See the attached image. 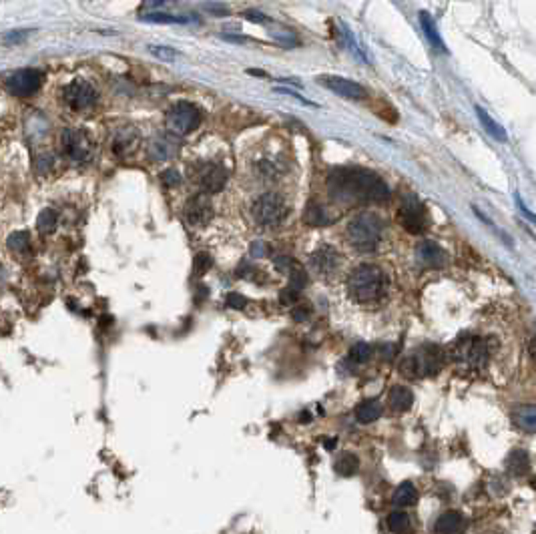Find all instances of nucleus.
I'll use <instances>...</instances> for the list:
<instances>
[{"mask_svg":"<svg viewBox=\"0 0 536 534\" xmlns=\"http://www.w3.org/2000/svg\"><path fill=\"white\" fill-rule=\"evenodd\" d=\"M327 187L334 199L344 203L386 201L390 197L380 175L368 169H338L327 177Z\"/></svg>","mask_w":536,"mask_h":534,"instance_id":"1","label":"nucleus"},{"mask_svg":"<svg viewBox=\"0 0 536 534\" xmlns=\"http://www.w3.org/2000/svg\"><path fill=\"white\" fill-rule=\"evenodd\" d=\"M347 291L358 304H374L386 293V275L372 264L354 267L347 277Z\"/></svg>","mask_w":536,"mask_h":534,"instance_id":"2","label":"nucleus"},{"mask_svg":"<svg viewBox=\"0 0 536 534\" xmlns=\"http://www.w3.org/2000/svg\"><path fill=\"white\" fill-rule=\"evenodd\" d=\"M345 237L352 248L360 251H372L378 248L382 239V221L372 213H360L347 223Z\"/></svg>","mask_w":536,"mask_h":534,"instance_id":"3","label":"nucleus"},{"mask_svg":"<svg viewBox=\"0 0 536 534\" xmlns=\"http://www.w3.org/2000/svg\"><path fill=\"white\" fill-rule=\"evenodd\" d=\"M251 215L255 219V223L263 229L279 227L286 217H288V203L279 193H263L259 195L253 205H251Z\"/></svg>","mask_w":536,"mask_h":534,"instance_id":"4","label":"nucleus"},{"mask_svg":"<svg viewBox=\"0 0 536 534\" xmlns=\"http://www.w3.org/2000/svg\"><path fill=\"white\" fill-rule=\"evenodd\" d=\"M442 350L438 345H422L418 350H414L406 362L402 363V374L410 378H426V376H434L442 365Z\"/></svg>","mask_w":536,"mask_h":534,"instance_id":"5","label":"nucleus"},{"mask_svg":"<svg viewBox=\"0 0 536 534\" xmlns=\"http://www.w3.org/2000/svg\"><path fill=\"white\" fill-rule=\"evenodd\" d=\"M203 121V111L189 101H177L165 114V127L177 137H187L199 129Z\"/></svg>","mask_w":536,"mask_h":534,"instance_id":"6","label":"nucleus"},{"mask_svg":"<svg viewBox=\"0 0 536 534\" xmlns=\"http://www.w3.org/2000/svg\"><path fill=\"white\" fill-rule=\"evenodd\" d=\"M60 151L71 163L85 165L93 159L95 145H93V139L89 137L85 129L67 127V129L60 131Z\"/></svg>","mask_w":536,"mask_h":534,"instance_id":"7","label":"nucleus"},{"mask_svg":"<svg viewBox=\"0 0 536 534\" xmlns=\"http://www.w3.org/2000/svg\"><path fill=\"white\" fill-rule=\"evenodd\" d=\"M96 101H98L96 89L85 78H75L69 85H64V89H62V103L73 113H85V111L93 109Z\"/></svg>","mask_w":536,"mask_h":534,"instance_id":"8","label":"nucleus"},{"mask_svg":"<svg viewBox=\"0 0 536 534\" xmlns=\"http://www.w3.org/2000/svg\"><path fill=\"white\" fill-rule=\"evenodd\" d=\"M452 358L456 362L466 363L468 368L482 370L490 358V345L486 340H480V338H466V340L454 343Z\"/></svg>","mask_w":536,"mask_h":534,"instance_id":"9","label":"nucleus"},{"mask_svg":"<svg viewBox=\"0 0 536 534\" xmlns=\"http://www.w3.org/2000/svg\"><path fill=\"white\" fill-rule=\"evenodd\" d=\"M193 175H195V183L199 185V193H205V195L221 193L225 183H227L225 167L219 165V163H211V161L197 165Z\"/></svg>","mask_w":536,"mask_h":534,"instance_id":"10","label":"nucleus"},{"mask_svg":"<svg viewBox=\"0 0 536 534\" xmlns=\"http://www.w3.org/2000/svg\"><path fill=\"white\" fill-rule=\"evenodd\" d=\"M42 78L44 76L37 69H20L6 78V89L12 96L28 98V96L39 93V89L42 87Z\"/></svg>","mask_w":536,"mask_h":534,"instance_id":"11","label":"nucleus"},{"mask_svg":"<svg viewBox=\"0 0 536 534\" xmlns=\"http://www.w3.org/2000/svg\"><path fill=\"white\" fill-rule=\"evenodd\" d=\"M400 223L408 233H424L428 229V215H426V207L422 205L420 201L414 195H406L400 205Z\"/></svg>","mask_w":536,"mask_h":534,"instance_id":"12","label":"nucleus"},{"mask_svg":"<svg viewBox=\"0 0 536 534\" xmlns=\"http://www.w3.org/2000/svg\"><path fill=\"white\" fill-rule=\"evenodd\" d=\"M183 215H185V221L191 227H205L213 217V205H211L209 195H205V193L193 195L191 199L187 201L185 209H183Z\"/></svg>","mask_w":536,"mask_h":534,"instance_id":"13","label":"nucleus"},{"mask_svg":"<svg viewBox=\"0 0 536 534\" xmlns=\"http://www.w3.org/2000/svg\"><path fill=\"white\" fill-rule=\"evenodd\" d=\"M320 85L327 87L329 91H334L336 95L344 96V98H349V101H365L368 98V91H365L362 85L349 80V78H344V76H320L318 78Z\"/></svg>","mask_w":536,"mask_h":534,"instance_id":"14","label":"nucleus"},{"mask_svg":"<svg viewBox=\"0 0 536 534\" xmlns=\"http://www.w3.org/2000/svg\"><path fill=\"white\" fill-rule=\"evenodd\" d=\"M139 141H141V135L135 129L133 125H123V127H116L113 131V137H111V151L115 153L116 157H127V155H133L139 147Z\"/></svg>","mask_w":536,"mask_h":534,"instance_id":"15","label":"nucleus"},{"mask_svg":"<svg viewBox=\"0 0 536 534\" xmlns=\"http://www.w3.org/2000/svg\"><path fill=\"white\" fill-rule=\"evenodd\" d=\"M309 264H311V269L318 275L326 277V275H331V273L338 271V267H340V253L331 246H324V248H320L318 251L311 253Z\"/></svg>","mask_w":536,"mask_h":534,"instance_id":"16","label":"nucleus"},{"mask_svg":"<svg viewBox=\"0 0 536 534\" xmlns=\"http://www.w3.org/2000/svg\"><path fill=\"white\" fill-rule=\"evenodd\" d=\"M466 531V518L460 510H446L434 522L436 534H464Z\"/></svg>","mask_w":536,"mask_h":534,"instance_id":"17","label":"nucleus"},{"mask_svg":"<svg viewBox=\"0 0 536 534\" xmlns=\"http://www.w3.org/2000/svg\"><path fill=\"white\" fill-rule=\"evenodd\" d=\"M416 257H418L420 266L424 267H440L444 266V261H446L444 249H442L438 243L430 241V239H424V241L418 243V248H416Z\"/></svg>","mask_w":536,"mask_h":534,"instance_id":"18","label":"nucleus"},{"mask_svg":"<svg viewBox=\"0 0 536 534\" xmlns=\"http://www.w3.org/2000/svg\"><path fill=\"white\" fill-rule=\"evenodd\" d=\"M388 404L394 412H406L414 404V394L408 386H392L388 392Z\"/></svg>","mask_w":536,"mask_h":534,"instance_id":"19","label":"nucleus"},{"mask_svg":"<svg viewBox=\"0 0 536 534\" xmlns=\"http://www.w3.org/2000/svg\"><path fill=\"white\" fill-rule=\"evenodd\" d=\"M506 470L512 476H526L530 470V458L526 450H512L506 458Z\"/></svg>","mask_w":536,"mask_h":534,"instance_id":"20","label":"nucleus"},{"mask_svg":"<svg viewBox=\"0 0 536 534\" xmlns=\"http://www.w3.org/2000/svg\"><path fill=\"white\" fill-rule=\"evenodd\" d=\"M512 420L520 430L524 432H536V406L526 404V406H518L512 412Z\"/></svg>","mask_w":536,"mask_h":534,"instance_id":"21","label":"nucleus"},{"mask_svg":"<svg viewBox=\"0 0 536 534\" xmlns=\"http://www.w3.org/2000/svg\"><path fill=\"white\" fill-rule=\"evenodd\" d=\"M392 502L396 504V506H414L416 502H418V490H416V486L412 484V482H402L398 488H396V492L392 496Z\"/></svg>","mask_w":536,"mask_h":534,"instance_id":"22","label":"nucleus"},{"mask_svg":"<svg viewBox=\"0 0 536 534\" xmlns=\"http://www.w3.org/2000/svg\"><path fill=\"white\" fill-rule=\"evenodd\" d=\"M382 416V404L378 400H365L356 408V420L360 424H372Z\"/></svg>","mask_w":536,"mask_h":534,"instance_id":"23","label":"nucleus"},{"mask_svg":"<svg viewBox=\"0 0 536 534\" xmlns=\"http://www.w3.org/2000/svg\"><path fill=\"white\" fill-rule=\"evenodd\" d=\"M175 145H173L171 139H165V137H161V139H155L153 143L149 145V157H151V161H167V159H171L173 155H175Z\"/></svg>","mask_w":536,"mask_h":534,"instance_id":"24","label":"nucleus"},{"mask_svg":"<svg viewBox=\"0 0 536 534\" xmlns=\"http://www.w3.org/2000/svg\"><path fill=\"white\" fill-rule=\"evenodd\" d=\"M420 24H422V28H424L426 38L430 40V44H432L436 51L446 53V46H444V42H442L440 33H438V28H436V22L432 20V17H430L428 12H420Z\"/></svg>","mask_w":536,"mask_h":534,"instance_id":"25","label":"nucleus"},{"mask_svg":"<svg viewBox=\"0 0 536 534\" xmlns=\"http://www.w3.org/2000/svg\"><path fill=\"white\" fill-rule=\"evenodd\" d=\"M6 243H8V249H10L15 255H20V257H28V255H31L33 243H31L28 231H17V233H12Z\"/></svg>","mask_w":536,"mask_h":534,"instance_id":"26","label":"nucleus"},{"mask_svg":"<svg viewBox=\"0 0 536 534\" xmlns=\"http://www.w3.org/2000/svg\"><path fill=\"white\" fill-rule=\"evenodd\" d=\"M334 468H336V472L340 476H354L358 472V468H360V458L356 456L354 452H344L342 456L336 460Z\"/></svg>","mask_w":536,"mask_h":534,"instance_id":"27","label":"nucleus"},{"mask_svg":"<svg viewBox=\"0 0 536 534\" xmlns=\"http://www.w3.org/2000/svg\"><path fill=\"white\" fill-rule=\"evenodd\" d=\"M386 524H388L390 533L394 534H406L412 528V520H410V516L406 515L404 510L390 513V515L386 516Z\"/></svg>","mask_w":536,"mask_h":534,"instance_id":"28","label":"nucleus"},{"mask_svg":"<svg viewBox=\"0 0 536 534\" xmlns=\"http://www.w3.org/2000/svg\"><path fill=\"white\" fill-rule=\"evenodd\" d=\"M476 114H478L480 125L484 127V131H486V133L490 135V137H494L496 141H506V131L502 129V125H500V123H496L490 114L486 113L484 109H480V107H476Z\"/></svg>","mask_w":536,"mask_h":534,"instance_id":"29","label":"nucleus"},{"mask_svg":"<svg viewBox=\"0 0 536 534\" xmlns=\"http://www.w3.org/2000/svg\"><path fill=\"white\" fill-rule=\"evenodd\" d=\"M58 225V213L55 209H42L37 217V229L40 235H51Z\"/></svg>","mask_w":536,"mask_h":534,"instance_id":"30","label":"nucleus"},{"mask_svg":"<svg viewBox=\"0 0 536 534\" xmlns=\"http://www.w3.org/2000/svg\"><path fill=\"white\" fill-rule=\"evenodd\" d=\"M306 221L309 225H315V227H322V225H327L331 219L327 217V213L322 207L318 205H309V209L306 211Z\"/></svg>","mask_w":536,"mask_h":534,"instance_id":"31","label":"nucleus"},{"mask_svg":"<svg viewBox=\"0 0 536 534\" xmlns=\"http://www.w3.org/2000/svg\"><path fill=\"white\" fill-rule=\"evenodd\" d=\"M211 266H213V259H211L209 253H197L195 259H193V273L197 277H201L209 271Z\"/></svg>","mask_w":536,"mask_h":534,"instance_id":"32","label":"nucleus"},{"mask_svg":"<svg viewBox=\"0 0 536 534\" xmlns=\"http://www.w3.org/2000/svg\"><path fill=\"white\" fill-rule=\"evenodd\" d=\"M372 356V350L365 345V343H356L352 350H349V360L354 363H364L370 360Z\"/></svg>","mask_w":536,"mask_h":534,"instance_id":"33","label":"nucleus"},{"mask_svg":"<svg viewBox=\"0 0 536 534\" xmlns=\"http://www.w3.org/2000/svg\"><path fill=\"white\" fill-rule=\"evenodd\" d=\"M143 20H147V22H163V24H179V22H189L191 19L173 17V15H161V12H149V15L143 17Z\"/></svg>","mask_w":536,"mask_h":534,"instance_id":"34","label":"nucleus"},{"mask_svg":"<svg viewBox=\"0 0 536 534\" xmlns=\"http://www.w3.org/2000/svg\"><path fill=\"white\" fill-rule=\"evenodd\" d=\"M159 179H161V183L165 185V187H177L179 183H181V175L177 169H165V171L159 175Z\"/></svg>","mask_w":536,"mask_h":534,"instance_id":"35","label":"nucleus"},{"mask_svg":"<svg viewBox=\"0 0 536 534\" xmlns=\"http://www.w3.org/2000/svg\"><path fill=\"white\" fill-rule=\"evenodd\" d=\"M149 53L153 57L161 58V60H175L179 57V53L175 49H169V46H149Z\"/></svg>","mask_w":536,"mask_h":534,"instance_id":"36","label":"nucleus"},{"mask_svg":"<svg viewBox=\"0 0 536 534\" xmlns=\"http://www.w3.org/2000/svg\"><path fill=\"white\" fill-rule=\"evenodd\" d=\"M245 298L243 295H239V293H230L227 295V305L233 307V309H241V307H245Z\"/></svg>","mask_w":536,"mask_h":534,"instance_id":"37","label":"nucleus"},{"mask_svg":"<svg viewBox=\"0 0 536 534\" xmlns=\"http://www.w3.org/2000/svg\"><path fill=\"white\" fill-rule=\"evenodd\" d=\"M243 17H245L248 20H251V22H259V24H266V22H269V19L266 17V15H261V12H255V10H248Z\"/></svg>","mask_w":536,"mask_h":534,"instance_id":"38","label":"nucleus"},{"mask_svg":"<svg viewBox=\"0 0 536 534\" xmlns=\"http://www.w3.org/2000/svg\"><path fill=\"white\" fill-rule=\"evenodd\" d=\"M205 10L215 12V15H227L230 12V8L225 4H205Z\"/></svg>","mask_w":536,"mask_h":534,"instance_id":"39","label":"nucleus"},{"mask_svg":"<svg viewBox=\"0 0 536 534\" xmlns=\"http://www.w3.org/2000/svg\"><path fill=\"white\" fill-rule=\"evenodd\" d=\"M307 316H309V307H304V305L295 307V311H293V320L295 322H304Z\"/></svg>","mask_w":536,"mask_h":534,"instance_id":"40","label":"nucleus"},{"mask_svg":"<svg viewBox=\"0 0 536 534\" xmlns=\"http://www.w3.org/2000/svg\"><path fill=\"white\" fill-rule=\"evenodd\" d=\"M275 37H277V40H282L284 44H295V42H297L291 33H282V35H279V33H275Z\"/></svg>","mask_w":536,"mask_h":534,"instance_id":"41","label":"nucleus"},{"mask_svg":"<svg viewBox=\"0 0 536 534\" xmlns=\"http://www.w3.org/2000/svg\"><path fill=\"white\" fill-rule=\"evenodd\" d=\"M518 207H520V211H522V213H524V215H526V217H528L530 221H535V223H536V215H533L530 211L526 209V207H524V203H522L520 199H518Z\"/></svg>","mask_w":536,"mask_h":534,"instance_id":"42","label":"nucleus"},{"mask_svg":"<svg viewBox=\"0 0 536 534\" xmlns=\"http://www.w3.org/2000/svg\"><path fill=\"white\" fill-rule=\"evenodd\" d=\"M249 75H257V76H266L263 71H249Z\"/></svg>","mask_w":536,"mask_h":534,"instance_id":"43","label":"nucleus"},{"mask_svg":"<svg viewBox=\"0 0 536 534\" xmlns=\"http://www.w3.org/2000/svg\"><path fill=\"white\" fill-rule=\"evenodd\" d=\"M533 354H535V358H536V342L533 343Z\"/></svg>","mask_w":536,"mask_h":534,"instance_id":"44","label":"nucleus"}]
</instances>
